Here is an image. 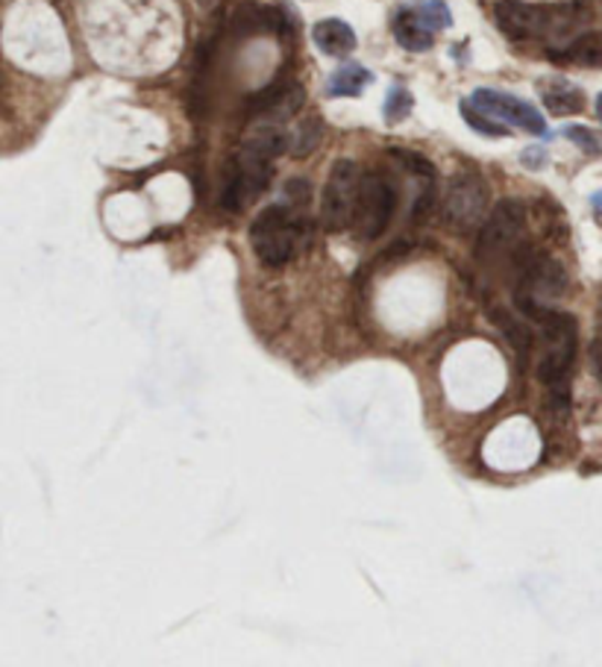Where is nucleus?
<instances>
[{
  "mask_svg": "<svg viewBox=\"0 0 602 667\" xmlns=\"http://www.w3.org/2000/svg\"><path fill=\"white\" fill-rule=\"evenodd\" d=\"M541 330V344H538V379L550 395V404L556 409H568L570 395V370L577 359L579 330L577 318L559 309H535L533 315Z\"/></svg>",
  "mask_w": 602,
  "mask_h": 667,
  "instance_id": "f257e3e1",
  "label": "nucleus"
},
{
  "mask_svg": "<svg viewBox=\"0 0 602 667\" xmlns=\"http://www.w3.org/2000/svg\"><path fill=\"white\" fill-rule=\"evenodd\" d=\"M250 245L259 262L268 268H282L294 262L312 245V220L300 206H265L250 224Z\"/></svg>",
  "mask_w": 602,
  "mask_h": 667,
  "instance_id": "f03ea898",
  "label": "nucleus"
},
{
  "mask_svg": "<svg viewBox=\"0 0 602 667\" xmlns=\"http://www.w3.org/2000/svg\"><path fill=\"white\" fill-rule=\"evenodd\" d=\"M273 176V157H268L265 150L254 148L250 141L241 144L236 162L229 165L227 176H224V189H221V203L224 209L238 212L245 209L247 203L256 201L259 194L268 192Z\"/></svg>",
  "mask_w": 602,
  "mask_h": 667,
  "instance_id": "7ed1b4c3",
  "label": "nucleus"
},
{
  "mask_svg": "<svg viewBox=\"0 0 602 667\" xmlns=\"http://www.w3.org/2000/svg\"><path fill=\"white\" fill-rule=\"evenodd\" d=\"M526 245V209L517 201H499L488 220L482 224L480 241H476V259L480 262H499L506 256H515Z\"/></svg>",
  "mask_w": 602,
  "mask_h": 667,
  "instance_id": "20e7f679",
  "label": "nucleus"
},
{
  "mask_svg": "<svg viewBox=\"0 0 602 667\" xmlns=\"http://www.w3.org/2000/svg\"><path fill=\"white\" fill-rule=\"evenodd\" d=\"M394 209H397L394 185L383 174H365L362 176V185H358L356 212H353L350 227H353L356 238H362V241H374V238H379L388 229Z\"/></svg>",
  "mask_w": 602,
  "mask_h": 667,
  "instance_id": "39448f33",
  "label": "nucleus"
},
{
  "mask_svg": "<svg viewBox=\"0 0 602 667\" xmlns=\"http://www.w3.org/2000/svg\"><path fill=\"white\" fill-rule=\"evenodd\" d=\"M362 168L353 159H338L332 165L321 197V224L330 233H341L350 227L353 212H356L358 185H362Z\"/></svg>",
  "mask_w": 602,
  "mask_h": 667,
  "instance_id": "423d86ee",
  "label": "nucleus"
},
{
  "mask_svg": "<svg viewBox=\"0 0 602 667\" xmlns=\"http://www.w3.org/2000/svg\"><path fill=\"white\" fill-rule=\"evenodd\" d=\"M441 212H444V220L450 227H480L482 218L488 215V185H485V180H482L480 174H473V171L455 174L453 180L447 183Z\"/></svg>",
  "mask_w": 602,
  "mask_h": 667,
  "instance_id": "0eeeda50",
  "label": "nucleus"
},
{
  "mask_svg": "<svg viewBox=\"0 0 602 667\" xmlns=\"http://www.w3.org/2000/svg\"><path fill=\"white\" fill-rule=\"evenodd\" d=\"M476 106L480 112L497 118L506 127H517V130L533 132V136H547V121L533 104H526L520 97L508 95V92H497V88H476L467 100Z\"/></svg>",
  "mask_w": 602,
  "mask_h": 667,
  "instance_id": "6e6552de",
  "label": "nucleus"
},
{
  "mask_svg": "<svg viewBox=\"0 0 602 667\" xmlns=\"http://www.w3.org/2000/svg\"><path fill=\"white\" fill-rule=\"evenodd\" d=\"M494 18L512 42H541L547 3L538 7V3H524V0H499Z\"/></svg>",
  "mask_w": 602,
  "mask_h": 667,
  "instance_id": "1a4fd4ad",
  "label": "nucleus"
},
{
  "mask_svg": "<svg viewBox=\"0 0 602 667\" xmlns=\"http://www.w3.org/2000/svg\"><path fill=\"white\" fill-rule=\"evenodd\" d=\"M303 88L298 83H277L265 88L262 95L254 100V118H271V121H286L303 106Z\"/></svg>",
  "mask_w": 602,
  "mask_h": 667,
  "instance_id": "9d476101",
  "label": "nucleus"
},
{
  "mask_svg": "<svg viewBox=\"0 0 602 667\" xmlns=\"http://www.w3.org/2000/svg\"><path fill=\"white\" fill-rule=\"evenodd\" d=\"M394 39H397L400 47H406V51L423 53L436 42V30L420 18L418 7H409L402 9V12H397V18H394Z\"/></svg>",
  "mask_w": 602,
  "mask_h": 667,
  "instance_id": "9b49d317",
  "label": "nucleus"
},
{
  "mask_svg": "<svg viewBox=\"0 0 602 667\" xmlns=\"http://www.w3.org/2000/svg\"><path fill=\"white\" fill-rule=\"evenodd\" d=\"M312 39L326 56H347L356 47L353 26L347 21H341V18H323V21H318L312 30Z\"/></svg>",
  "mask_w": 602,
  "mask_h": 667,
  "instance_id": "f8f14e48",
  "label": "nucleus"
},
{
  "mask_svg": "<svg viewBox=\"0 0 602 667\" xmlns=\"http://www.w3.org/2000/svg\"><path fill=\"white\" fill-rule=\"evenodd\" d=\"M552 60L559 62H573V65H591V68H600L602 65V30H585L582 35H577L568 47L550 53Z\"/></svg>",
  "mask_w": 602,
  "mask_h": 667,
  "instance_id": "ddd939ff",
  "label": "nucleus"
},
{
  "mask_svg": "<svg viewBox=\"0 0 602 667\" xmlns=\"http://www.w3.org/2000/svg\"><path fill=\"white\" fill-rule=\"evenodd\" d=\"M541 100L552 115H577L585 106V97L577 86H570L565 79H544L541 86Z\"/></svg>",
  "mask_w": 602,
  "mask_h": 667,
  "instance_id": "4468645a",
  "label": "nucleus"
},
{
  "mask_svg": "<svg viewBox=\"0 0 602 667\" xmlns=\"http://www.w3.org/2000/svg\"><path fill=\"white\" fill-rule=\"evenodd\" d=\"M370 83V71L356 65V62H347V65H341L335 74L326 83V95L330 97H356L362 95V88Z\"/></svg>",
  "mask_w": 602,
  "mask_h": 667,
  "instance_id": "2eb2a0df",
  "label": "nucleus"
},
{
  "mask_svg": "<svg viewBox=\"0 0 602 667\" xmlns=\"http://www.w3.org/2000/svg\"><path fill=\"white\" fill-rule=\"evenodd\" d=\"M321 136H323V123L318 121V118H305V121L298 127V136H294L291 153H294V157L312 153V150L321 144Z\"/></svg>",
  "mask_w": 602,
  "mask_h": 667,
  "instance_id": "dca6fc26",
  "label": "nucleus"
},
{
  "mask_svg": "<svg viewBox=\"0 0 602 667\" xmlns=\"http://www.w3.org/2000/svg\"><path fill=\"white\" fill-rule=\"evenodd\" d=\"M462 115L464 121L471 123L473 130L485 132V136H508V127L503 121H497V118H491V115L480 112L476 106L471 104H462Z\"/></svg>",
  "mask_w": 602,
  "mask_h": 667,
  "instance_id": "f3484780",
  "label": "nucleus"
},
{
  "mask_svg": "<svg viewBox=\"0 0 602 667\" xmlns=\"http://www.w3.org/2000/svg\"><path fill=\"white\" fill-rule=\"evenodd\" d=\"M411 106H415V100H411L409 88L394 86L391 95H388V100H385V118H388V123L402 121V118H409Z\"/></svg>",
  "mask_w": 602,
  "mask_h": 667,
  "instance_id": "a211bd4d",
  "label": "nucleus"
},
{
  "mask_svg": "<svg viewBox=\"0 0 602 667\" xmlns=\"http://www.w3.org/2000/svg\"><path fill=\"white\" fill-rule=\"evenodd\" d=\"M565 136H568V139L573 141L579 150L591 153V157L602 153V136H600V132L588 130V127H577V123H570V127H565Z\"/></svg>",
  "mask_w": 602,
  "mask_h": 667,
  "instance_id": "6ab92c4d",
  "label": "nucleus"
},
{
  "mask_svg": "<svg viewBox=\"0 0 602 667\" xmlns=\"http://www.w3.org/2000/svg\"><path fill=\"white\" fill-rule=\"evenodd\" d=\"M418 12L432 30H444V26L453 24V15L441 0H423V3H418Z\"/></svg>",
  "mask_w": 602,
  "mask_h": 667,
  "instance_id": "aec40b11",
  "label": "nucleus"
},
{
  "mask_svg": "<svg viewBox=\"0 0 602 667\" xmlns=\"http://www.w3.org/2000/svg\"><path fill=\"white\" fill-rule=\"evenodd\" d=\"M544 150L541 148H533V150H526L524 153V162H526V168H541L544 165Z\"/></svg>",
  "mask_w": 602,
  "mask_h": 667,
  "instance_id": "412c9836",
  "label": "nucleus"
},
{
  "mask_svg": "<svg viewBox=\"0 0 602 667\" xmlns=\"http://www.w3.org/2000/svg\"><path fill=\"white\" fill-rule=\"evenodd\" d=\"M594 368H596V377L602 379V333L596 335V342H594Z\"/></svg>",
  "mask_w": 602,
  "mask_h": 667,
  "instance_id": "4be33fe9",
  "label": "nucleus"
},
{
  "mask_svg": "<svg viewBox=\"0 0 602 667\" xmlns=\"http://www.w3.org/2000/svg\"><path fill=\"white\" fill-rule=\"evenodd\" d=\"M596 118H600V121H602V95L596 97Z\"/></svg>",
  "mask_w": 602,
  "mask_h": 667,
  "instance_id": "5701e85b",
  "label": "nucleus"
},
{
  "mask_svg": "<svg viewBox=\"0 0 602 667\" xmlns=\"http://www.w3.org/2000/svg\"><path fill=\"white\" fill-rule=\"evenodd\" d=\"M201 3H206V7H209V3H218V0H201Z\"/></svg>",
  "mask_w": 602,
  "mask_h": 667,
  "instance_id": "b1692460",
  "label": "nucleus"
}]
</instances>
